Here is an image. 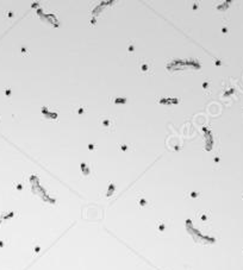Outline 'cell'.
Returning a JSON list of instances; mask_svg holds the SVG:
<instances>
[{
    "mask_svg": "<svg viewBox=\"0 0 243 270\" xmlns=\"http://www.w3.org/2000/svg\"><path fill=\"white\" fill-rule=\"evenodd\" d=\"M98 127L104 133H113L117 130V118L112 114H102L98 118Z\"/></svg>",
    "mask_w": 243,
    "mask_h": 270,
    "instance_id": "obj_1",
    "label": "cell"
},
{
    "mask_svg": "<svg viewBox=\"0 0 243 270\" xmlns=\"http://www.w3.org/2000/svg\"><path fill=\"white\" fill-rule=\"evenodd\" d=\"M137 73L141 76H153L155 73L154 59L147 57L137 58Z\"/></svg>",
    "mask_w": 243,
    "mask_h": 270,
    "instance_id": "obj_2",
    "label": "cell"
},
{
    "mask_svg": "<svg viewBox=\"0 0 243 270\" xmlns=\"http://www.w3.org/2000/svg\"><path fill=\"white\" fill-rule=\"evenodd\" d=\"M137 201H138V205H140L141 207H149L150 204H151V201H150L147 196H144L143 194H140V195H138Z\"/></svg>",
    "mask_w": 243,
    "mask_h": 270,
    "instance_id": "obj_3",
    "label": "cell"
},
{
    "mask_svg": "<svg viewBox=\"0 0 243 270\" xmlns=\"http://www.w3.org/2000/svg\"><path fill=\"white\" fill-rule=\"evenodd\" d=\"M118 146L121 149L122 151H134V145L130 144V143H126V142H122V143H118Z\"/></svg>",
    "mask_w": 243,
    "mask_h": 270,
    "instance_id": "obj_4",
    "label": "cell"
},
{
    "mask_svg": "<svg viewBox=\"0 0 243 270\" xmlns=\"http://www.w3.org/2000/svg\"><path fill=\"white\" fill-rule=\"evenodd\" d=\"M128 53L130 55H135V40H130L128 43Z\"/></svg>",
    "mask_w": 243,
    "mask_h": 270,
    "instance_id": "obj_5",
    "label": "cell"
}]
</instances>
